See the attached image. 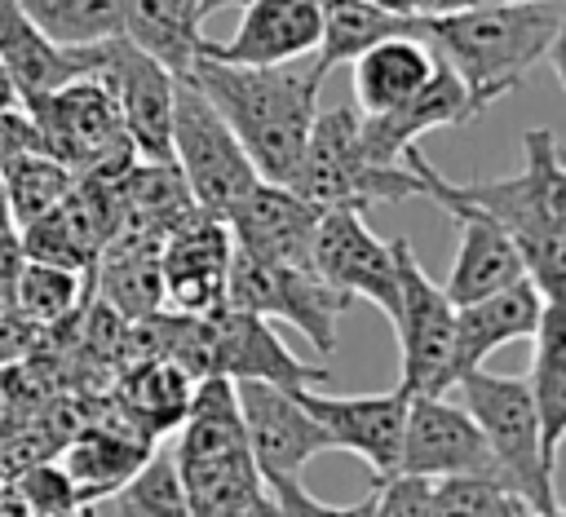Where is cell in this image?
<instances>
[{"label": "cell", "mask_w": 566, "mask_h": 517, "mask_svg": "<svg viewBox=\"0 0 566 517\" xmlns=\"http://www.w3.org/2000/svg\"><path fill=\"white\" fill-rule=\"evenodd\" d=\"M420 172V194L442 212H482L522 252L526 274L544 296L566 292V168L553 128L522 133V168L513 177L447 181L416 146L402 155Z\"/></svg>", "instance_id": "1"}, {"label": "cell", "mask_w": 566, "mask_h": 517, "mask_svg": "<svg viewBox=\"0 0 566 517\" xmlns=\"http://www.w3.org/2000/svg\"><path fill=\"white\" fill-rule=\"evenodd\" d=\"M566 0H486L451 13H420V35L460 75L473 115L513 93L544 57L557 62Z\"/></svg>", "instance_id": "2"}, {"label": "cell", "mask_w": 566, "mask_h": 517, "mask_svg": "<svg viewBox=\"0 0 566 517\" xmlns=\"http://www.w3.org/2000/svg\"><path fill=\"white\" fill-rule=\"evenodd\" d=\"M190 75L243 141L256 177L287 181L318 110V84L327 80L318 57L305 53L292 62L239 66V62H217L195 53Z\"/></svg>", "instance_id": "3"}, {"label": "cell", "mask_w": 566, "mask_h": 517, "mask_svg": "<svg viewBox=\"0 0 566 517\" xmlns=\"http://www.w3.org/2000/svg\"><path fill=\"white\" fill-rule=\"evenodd\" d=\"M172 464H177L190 517H265V513H279L261 473H256L248 429L239 415V398H234V380H226V376L195 380L190 411L177 424Z\"/></svg>", "instance_id": "4"}, {"label": "cell", "mask_w": 566, "mask_h": 517, "mask_svg": "<svg viewBox=\"0 0 566 517\" xmlns=\"http://www.w3.org/2000/svg\"><path fill=\"white\" fill-rule=\"evenodd\" d=\"M234 398H239V415L248 429L256 473L279 513H292V517L354 513V504H323L301 482V468L314 455L332 451V437L318 424V415L301 402V389H287L274 380H234Z\"/></svg>", "instance_id": "5"}, {"label": "cell", "mask_w": 566, "mask_h": 517, "mask_svg": "<svg viewBox=\"0 0 566 517\" xmlns=\"http://www.w3.org/2000/svg\"><path fill=\"white\" fill-rule=\"evenodd\" d=\"M292 190L314 199L318 208H371V203H402L420 194V172L402 163H376L367 159L358 141V106L314 110L310 137L301 146V159L287 177Z\"/></svg>", "instance_id": "6"}, {"label": "cell", "mask_w": 566, "mask_h": 517, "mask_svg": "<svg viewBox=\"0 0 566 517\" xmlns=\"http://www.w3.org/2000/svg\"><path fill=\"white\" fill-rule=\"evenodd\" d=\"M455 384L504 482L531 504L535 517H557L562 513L557 473L544 464V451H539V420L531 407L526 376H500V371L469 367L455 376Z\"/></svg>", "instance_id": "7"}, {"label": "cell", "mask_w": 566, "mask_h": 517, "mask_svg": "<svg viewBox=\"0 0 566 517\" xmlns=\"http://www.w3.org/2000/svg\"><path fill=\"white\" fill-rule=\"evenodd\" d=\"M168 141H172V163L181 168L195 208L226 221L234 212V203L252 190L256 168H252L243 141L234 137V128L221 119V110L212 106V97L199 88V80L190 71H172Z\"/></svg>", "instance_id": "8"}, {"label": "cell", "mask_w": 566, "mask_h": 517, "mask_svg": "<svg viewBox=\"0 0 566 517\" xmlns=\"http://www.w3.org/2000/svg\"><path fill=\"white\" fill-rule=\"evenodd\" d=\"M35 119L40 150L62 159L71 172L88 168H128L137 159V146L124 133L115 93L97 75H75L31 102H22Z\"/></svg>", "instance_id": "9"}, {"label": "cell", "mask_w": 566, "mask_h": 517, "mask_svg": "<svg viewBox=\"0 0 566 517\" xmlns=\"http://www.w3.org/2000/svg\"><path fill=\"white\" fill-rule=\"evenodd\" d=\"M398 261V349H402V376L398 389L407 398L416 393H447L455 389V305L451 296L424 274L407 239H394Z\"/></svg>", "instance_id": "10"}, {"label": "cell", "mask_w": 566, "mask_h": 517, "mask_svg": "<svg viewBox=\"0 0 566 517\" xmlns=\"http://www.w3.org/2000/svg\"><path fill=\"white\" fill-rule=\"evenodd\" d=\"M226 300L261 314L270 323L296 327L318 354L336 349V318L349 309V296H340L332 283H323L310 265H274L248 252H230L226 274Z\"/></svg>", "instance_id": "11"}, {"label": "cell", "mask_w": 566, "mask_h": 517, "mask_svg": "<svg viewBox=\"0 0 566 517\" xmlns=\"http://www.w3.org/2000/svg\"><path fill=\"white\" fill-rule=\"evenodd\" d=\"M93 71L119 106L124 133L137 146L142 159H172V141H168V124H172V71L164 62H155L150 53H142L128 35H106L97 44H88Z\"/></svg>", "instance_id": "12"}, {"label": "cell", "mask_w": 566, "mask_h": 517, "mask_svg": "<svg viewBox=\"0 0 566 517\" xmlns=\"http://www.w3.org/2000/svg\"><path fill=\"white\" fill-rule=\"evenodd\" d=\"M310 265L340 296L371 300L394 323V314H398V261H394V243H385V239H376L367 230V212L363 208H323L318 230H314Z\"/></svg>", "instance_id": "13"}, {"label": "cell", "mask_w": 566, "mask_h": 517, "mask_svg": "<svg viewBox=\"0 0 566 517\" xmlns=\"http://www.w3.org/2000/svg\"><path fill=\"white\" fill-rule=\"evenodd\" d=\"M230 230L221 217L190 208L177 225L159 239V278H164V309L177 314H208L226 305V274H230Z\"/></svg>", "instance_id": "14"}, {"label": "cell", "mask_w": 566, "mask_h": 517, "mask_svg": "<svg viewBox=\"0 0 566 517\" xmlns=\"http://www.w3.org/2000/svg\"><path fill=\"white\" fill-rule=\"evenodd\" d=\"M318 217L323 208L301 190H292L287 181L256 177L252 190L226 217V230H230V243L248 256H261L274 265H310Z\"/></svg>", "instance_id": "15"}, {"label": "cell", "mask_w": 566, "mask_h": 517, "mask_svg": "<svg viewBox=\"0 0 566 517\" xmlns=\"http://www.w3.org/2000/svg\"><path fill=\"white\" fill-rule=\"evenodd\" d=\"M301 402L318 415V424L332 437V451H349L358 455L371 477H389L398 473V455H402V424H407V393L394 384L389 393H354V398H336V393H318V384L301 389Z\"/></svg>", "instance_id": "16"}, {"label": "cell", "mask_w": 566, "mask_h": 517, "mask_svg": "<svg viewBox=\"0 0 566 517\" xmlns=\"http://www.w3.org/2000/svg\"><path fill=\"white\" fill-rule=\"evenodd\" d=\"M469 119H478V115L469 106V93H464L460 75L433 53V71H429V80L411 97H402V102H394L385 110H371V115L358 110V141H363L367 159L402 163V155L424 133L451 128V124H469Z\"/></svg>", "instance_id": "17"}, {"label": "cell", "mask_w": 566, "mask_h": 517, "mask_svg": "<svg viewBox=\"0 0 566 517\" xmlns=\"http://www.w3.org/2000/svg\"><path fill=\"white\" fill-rule=\"evenodd\" d=\"M402 473L420 477H451V473H500L473 415L442 393H416L407 402V424H402ZM504 477V473H500Z\"/></svg>", "instance_id": "18"}, {"label": "cell", "mask_w": 566, "mask_h": 517, "mask_svg": "<svg viewBox=\"0 0 566 517\" xmlns=\"http://www.w3.org/2000/svg\"><path fill=\"white\" fill-rule=\"evenodd\" d=\"M323 27V0H243V18L230 40H199L195 53L239 66H270L314 53Z\"/></svg>", "instance_id": "19"}, {"label": "cell", "mask_w": 566, "mask_h": 517, "mask_svg": "<svg viewBox=\"0 0 566 517\" xmlns=\"http://www.w3.org/2000/svg\"><path fill=\"white\" fill-rule=\"evenodd\" d=\"M159 442L142 437L128 420H119L111 407L106 415L80 424L66 433V442L57 446V464L71 477V486L80 490V513L93 508L102 495H111L124 477H133L142 468V460L155 451Z\"/></svg>", "instance_id": "20"}, {"label": "cell", "mask_w": 566, "mask_h": 517, "mask_svg": "<svg viewBox=\"0 0 566 517\" xmlns=\"http://www.w3.org/2000/svg\"><path fill=\"white\" fill-rule=\"evenodd\" d=\"M548 300H562V296H544L539 283L531 274H522L509 287H495L478 300L455 305V376L469 367H482L495 349H504L522 336H535Z\"/></svg>", "instance_id": "21"}, {"label": "cell", "mask_w": 566, "mask_h": 517, "mask_svg": "<svg viewBox=\"0 0 566 517\" xmlns=\"http://www.w3.org/2000/svg\"><path fill=\"white\" fill-rule=\"evenodd\" d=\"M190 393H195V376L172 358H133L106 384V407L119 420H128L142 437L164 442L186 420Z\"/></svg>", "instance_id": "22"}, {"label": "cell", "mask_w": 566, "mask_h": 517, "mask_svg": "<svg viewBox=\"0 0 566 517\" xmlns=\"http://www.w3.org/2000/svg\"><path fill=\"white\" fill-rule=\"evenodd\" d=\"M0 66L9 71L18 102H31L75 75L93 71L88 44H57L49 40L18 0H0Z\"/></svg>", "instance_id": "23"}, {"label": "cell", "mask_w": 566, "mask_h": 517, "mask_svg": "<svg viewBox=\"0 0 566 517\" xmlns=\"http://www.w3.org/2000/svg\"><path fill=\"white\" fill-rule=\"evenodd\" d=\"M88 287L119 314V318H142L164 309V278H159V234L150 230H115L93 270Z\"/></svg>", "instance_id": "24"}, {"label": "cell", "mask_w": 566, "mask_h": 517, "mask_svg": "<svg viewBox=\"0 0 566 517\" xmlns=\"http://www.w3.org/2000/svg\"><path fill=\"white\" fill-rule=\"evenodd\" d=\"M455 225H460V247H455L451 274L442 283L451 305L478 300V296H486L495 287H509L526 274V261H522L517 243L495 221H486L482 212H455Z\"/></svg>", "instance_id": "25"}, {"label": "cell", "mask_w": 566, "mask_h": 517, "mask_svg": "<svg viewBox=\"0 0 566 517\" xmlns=\"http://www.w3.org/2000/svg\"><path fill=\"white\" fill-rule=\"evenodd\" d=\"M535 349H531V407L539 420V451L544 464L557 473V451H562V433H566V314L562 300L544 305V318L535 327Z\"/></svg>", "instance_id": "26"}, {"label": "cell", "mask_w": 566, "mask_h": 517, "mask_svg": "<svg viewBox=\"0 0 566 517\" xmlns=\"http://www.w3.org/2000/svg\"><path fill=\"white\" fill-rule=\"evenodd\" d=\"M349 66H354V102L363 115H371L411 97L429 80L433 49L424 44V35H385L358 57H349Z\"/></svg>", "instance_id": "27"}, {"label": "cell", "mask_w": 566, "mask_h": 517, "mask_svg": "<svg viewBox=\"0 0 566 517\" xmlns=\"http://www.w3.org/2000/svg\"><path fill=\"white\" fill-rule=\"evenodd\" d=\"M203 18H212L203 0H124L119 35H128L168 71H190L195 49L203 40Z\"/></svg>", "instance_id": "28"}, {"label": "cell", "mask_w": 566, "mask_h": 517, "mask_svg": "<svg viewBox=\"0 0 566 517\" xmlns=\"http://www.w3.org/2000/svg\"><path fill=\"white\" fill-rule=\"evenodd\" d=\"M385 35H420V13H389L371 0H323V27H318L314 57L323 71H332Z\"/></svg>", "instance_id": "29"}, {"label": "cell", "mask_w": 566, "mask_h": 517, "mask_svg": "<svg viewBox=\"0 0 566 517\" xmlns=\"http://www.w3.org/2000/svg\"><path fill=\"white\" fill-rule=\"evenodd\" d=\"M84 513H115V517H190L186 513V490L172 464V451L155 446L133 477H124L111 495H102Z\"/></svg>", "instance_id": "30"}, {"label": "cell", "mask_w": 566, "mask_h": 517, "mask_svg": "<svg viewBox=\"0 0 566 517\" xmlns=\"http://www.w3.org/2000/svg\"><path fill=\"white\" fill-rule=\"evenodd\" d=\"M0 186L9 199L13 225H27L66 199V190L75 186V172L62 159H53L49 150H22L0 163Z\"/></svg>", "instance_id": "31"}, {"label": "cell", "mask_w": 566, "mask_h": 517, "mask_svg": "<svg viewBox=\"0 0 566 517\" xmlns=\"http://www.w3.org/2000/svg\"><path fill=\"white\" fill-rule=\"evenodd\" d=\"M84 278L88 274H80V270L27 256V265L18 274V287H13V305L22 309V318H31L44 331V327L71 318L84 305Z\"/></svg>", "instance_id": "32"}, {"label": "cell", "mask_w": 566, "mask_h": 517, "mask_svg": "<svg viewBox=\"0 0 566 517\" xmlns=\"http://www.w3.org/2000/svg\"><path fill=\"white\" fill-rule=\"evenodd\" d=\"M469 513V517H531V504L500 473H451L429 486V517Z\"/></svg>", "instance_id": "33"}, {"label": "cell", "mask_w": 566, "mask_h": 517, "mask_svg": "<svg viewBox=\"0 0 566 517\" xmlns=\"http://www.w3.org/2000/svg\"><path fill=\"white\" fill-rule=\"evenodd\" d=\"M22 13L57 44H97L119 35L124 0H18Z\"/></svg>", "instance_id": "34"}, {"label": "cell", "mask_w": 566, "mask_h": 517, "mask_svg": "<svg viewBox=\"0 0 566 517\" xmlns=\"http://www.w3.org/2000/svg\"><path fill=\"white\" fill-rule=\"evenodd\" d=\"M13 495H18L22 513H44V517L80 513V490L71 486V477L62 473L57 460H31V464H22L18 477H13Z\"/></svg>", "instance_id": "35"}, {"label": "cell", "mask_w": 566, "mask_h": 517, "mask_svg": "<svg viewBox=\"0 0 566 517\" xmlns=\"http://www.w3.org/2000/svg\"><path fill=\"white\" fill-rule=\"evenodd\" d=\"M35 336H40V327L31 318H22V309L13 300H0V367L22 362L35 349Z\"/></svg>", "instance_id": "36"}, {"label": "cell", "mask_w": 566, "mask_h": 517, "mask_svg": "<svg viewBox=\"0 0 566 517\" xmlns=\"http://www.w3.org/2000/svg\"><path fill=\"white\" fill-rule=\"evenodd\" d=\"M22 150H40V133H35V119L27 115V106L13 102V106H0V163Z\"/></svg>", "instance_id": "37"}, {"label": "cell", "mask_w": 566, "mask_h": 517, "mask_svg": "<svg viewBox=\"0 0 566 517\" xmlns=\"http://www.w3.org/2000/svg\"><path fill=\"white\" fill-rule=\"evenodd\" d=\"M22 265H27L22 234L18 230H0V300H13V287H18Z\"/></svg>", "instance_id": "38"}, {"label": "cell", "mask_w": 566, "mask_h": 517, "mask_svg": "<svg viewBox=\"0 0 566 517\" xmlns=\"http://www.w3.org/2000/svg\"><path fill=\"white\" fill-rule=\"evenodd\" d=\"M0 513H22V504L13 495V477L4 473V464H0Z\"/></svg>", "instance_id": "39"}, {"label": "cell", "mask_w": 566, "mask_h": 517, "mask_svg": "<svg viewBox=\"0 0 566 517\" xmlns=\"http://www.w3.org/2000/svg\"><path fill=\"white\" fill-rule=\"evenodd\" d=\"M371 4H380L389 13H424V0H371Z\"/></svg>", "instance_id": "40"}, {"label": "cell", "mask_w": 566, "mask_h": 517, "mask_svg": "<svg viewBox=\"0 0 566 517\" xmlns=\"http://www.w3.org/2000/svg\"><path fill=\"white\" fill-rule=\"evenodd\" d=\"M469 4H486V0H424V13H451V9H469Z\"/></svg>", "instance_id": "41"}, {"label": "cell", "mask_w": 566, "mask_h": 517, "mask_svg": "<svg viewBox=\"0 0 566 517\" xmlns=\"http://www.w3.org/2000/svg\"><path fill=\"white\" fill-rule=\"evenodd\" d=\"M18 102V88H13V80H9V71L0 66V106H13Z\"/></svg>", "instance_id": "42"}, {"label": "cell", "mask_w": 566, "mask_h": 517, "mask_svg": "<svg viewBox=\"0 0 566 517\" xmlns=\"http://www.w3.org/2000/svg\"><path fill=\"white\" fill-rule=\"evenodd\" d=\"M0 230H18L13 217H9V199H4V186H0Z\"/></svg>", "instance_id": "43"}, {"label": "cell", "mask_w": 566, "mask_h": 517, "mask_svg": "<svg viewBox=\"0 0 566 517\" xmlns=\"http://www.w3.org/2000/svg\"><path fill=\"white\" fill-rule=\"evenodd\" d=\"M203 4H208V9L217 13V9H226V4H243V0H203Z\"/></svg>", "instance_id": "44"}]
</instances>
